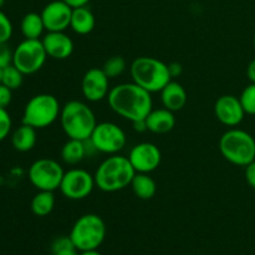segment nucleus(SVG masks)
I'll use <instances>...</instances> for the list:
<instances>
[{
    "label": "nucleus",
    "mask_w": 255,
    "mask_h": 255,
    "mask_svg": "<svg viewBox=\"0 0 255 255\" xmlns=\"http://www.w3.org/2000/svg\"><path fill=\"white\" fill-rule=\"evenodd\" d=\"M219 151L229 163L246 167L255 161V139L244 129L231 128L222 134Z\"/></svg>",
    "instance_id": "5"
},
{
    "label": "nucleus",
    "mask_w": 255,
    "mask_h": 255,
    "mask_svg": "<svg viewBox=\"0 0 255 255\" xmlns=\"http://www.w3.org/2000/svg\"><path fill=\"white\" fill-rule=\"evenodd\" d=\"M11 131V117L6 109H0V142L6 138Z\"/></svg>",
    "instance_id": "30"
},
{
    "label": "nucleus",
    "mask_w": 255,
    "mask_h": 255,
    "mask_svg": "<svg viewBox=\"0 0 255 255\" xmlns=\"http://www.w3.org/2000/svg\"><path fill=\"white\" fill-rule=\"evenodd\" d=\"M246 179L249 186L255 189V161L246 166Z\"/></svg>",
    "instance_id": "33"
},
{
    "label": "nucleus",
    "mask_w": 255,
    "mask_h": 255,
    "mask_svg": "<svg viewBox=\"0 0 255 255\" xmlns=\"http://www.w3.org/2000/svg\"><path fill=\"white\" fill-rule=\"evenodd\" d=\"M12 99V90L0 84V109H6Z\"/></svg>",
    "instance_id": "32"
},
{
    "label": "nucleus",
    "mask_w": 255,
    "mask_h": 255,
    "mask_svg": "<svg viewBox=\"0 0 255 255\" xmlns=\"http://www.w3.org/2000/svg\"><path fill=\"white\" fill-rule=\"evenodd\" d=\"M12 64V51L7 42H0V67H6Z\"/></svg>",
    "instance_id": "31"
},
{
    "label": "nucleus",
    "mask_w": 255,
    "mask_h": 255,
    "mask_svg": "<svg viewBox=\"0 0 255 255\" xmlns=\"http://www.w3.org/2000/svg\"><path fill=\"white\" fill-rule=\"evenodd\" d=\"M136 171L132 167L128 157L111 154L101 162L95 172L96 187L106 193H114L131 186Z\"/></svg>",
    "instance_id": "2"
},
{
    "label": "nucleus",
    "mask_w": 255,
    "mask_h": 255,
    "mask_svg": "<svg viewBox=\"0 0 255 255\" xmlns=\"http://www.w3.org/2000/svg\"><path fill=\"white\" fill-rule=\"evenodd\" d=\"M107 102L115 114L131 122L146 120L153 110L151 92L133 81L112 87L107 95Z\"/></svg>",
    "instance_id": "1"
},
{
    "label": "nucleus",
    "mask_w": 255,
    "mask_h": 255,
    "mask_svg": "<svg viewBox=\"0 0 255 255\" xmlns=\"http://www.w3.org/2000/svg\"><path fill=\"white\" fill-rule=\"evenodd\" d=\"M147 129L152 133L163 134L172 131L176 126V117L174 112L167 109H156L152 110L146 117Z\"/></svg>",
    "instance_id": "17"
},
{
    "label": "nucleus",
    "mask_w": 255,
    "mask_h": 255,
    "mask_svg": "<svg viewBox=\"0 0 255 255\" xmlns=\"http://www.w3.org/2000/svg\"><path fill=\"white\" fill-rule=\"evenodd\" d=\"M129 72L132 81L151 94L161 92L162 89L172 81L168 65L156 57H137L132 61Z\"/></svg>",
    "instance_id": "4"
},
{
    "label": "nucleus",
    "mask_w": 255,
    "mask_h": 255,
    "mask_svg": "<svg viewBox=\"0 0 255 255\" xmlns=\"http://www.w3.org/2000/svg\"><path fill=\"white\" fill-rule=\"evenodd\" d=\"M12 35V24L7 15L0 10V42H7Z\"/></svg>",
    "instance_id": "29"
},
{
    "label": "nucleus",
    "mask_w": 255,
    "mask_h": 255,
    "mask_svg": "<svg viewBox=\"0 0 255 255\" xmlns=\"http://www.w3.org/2000/svg\"><path fill=\"white\" fill-rule=\"evenodd\" d=\"M24 76L25 75L17 67H15L11 64L9 66L4 67V70H2L1 84L14 91V90H17L21 87L22 81H24Z\"/></svg>",
    "instance_id": "25"
},
{
    "label": "nucleus",
    "mask_w": 255,
    "mask_h": 255,
    "mask_svg": "<svg viewBox=\"0 0 255 255\" xmlns=\"http://www.w3.org/2000/svg\"><path fill=\"white\" fill-rule=\"evenodd\" d=\"M132 126H133V129L136 132H146V131H148V129H147L146 120H139V121L132 122Z\"/></svg>",
    "instance_id": "35"
},
{
    "label": "nucleus",
    "mask_w": 255,
    "mask_h": 255,
    "mask_svg": "<svg viewBox=\"0 0 255 255\" xmlns=\"http://www.w3.org/2000/svg\"><path fill=\"white\" fill-rule=\"evenodd\" d=\"M47 54L40 39H24L12 51V65L24 75H32L41 70Z\"/></svg>",
    "instance_id": "8"
},
{
    "label": "nucleus",
    "mask_w": 255,
    "mask_h": 255,
    "mask_svg": "<svg viewBox=\"0 0 255 255\" xmlns=\"http://www.w3.org/2000/svg\"><path fill=\"white\" fill-rule=\"evenodd\" d=\"M4 1H5V0H0V9H1V6L4 5Z\"/></svg>",
    "instance_id": "40"
},
{
    "label": "nucleus",
    "mask_w": 255,
    "mask_h": 255,
    "mask_svg": "<svg viewBox=\"0 0 255 255\" xmlns=\"http://www.w3.org/2000/svg\"><path fill=\"white\" fill-rule=\"evenodd\" d=\"M47 31H65L70 27L72 7L64 0H54L46 4L40 12Z\"/></svg>",
    "instance_id": "13"
},
{
    "label": "nucleus",
    "mask_w": 255,
    "mask_h": 255,
    "mask_svg": "<svg viewBox=\"0 0 255 255\" xmlns=\"http://www.w3.org/2000/svg\"><path fill=\"white\" fill-rule=\"evenodd\" d=\"M59 100L50 94H39L27 101L22 114V124L36 129L46 128L60 119Z\"/></svg>",
    "instance_id": "7"
},
{
    "label": "nucleus",
    "mask_w": 255,
    "mask_h": 255,
    "mask_svg": "<svg viewBox=\"0 0 255 255\" xmlns=\"http://www.w3.org/2000/svg\"><path fill=\"white\" fill-rule=\"evenodd\" d=\"M37 134L36 128L29 126V125L22 124L17 127L11 136V143L16 151L19 152H29L36 144Z\"/></svg>",
    "instance_id": "21"
},
{
    "label": "nucleus",
    "mask_w": 255,
    "mask_h": 255,
    "mask_svg": "<svg viewBox=\"0 0 255 255\" xmlns=\"http://www.w3.org/2000/svg\"><path fill=\"white\" fill-rule=\"evenodd\" d=\"M60 122L69 138L86 141L91 137L97 121L89 105L79 100H71L61 107Z\"/></svg>",
    "instance_id": "3"
},
{
    "label": "nucleus",
    "mask_w": 255,
    "mask_h": 255,
    "mask_svg": "<svg viewBox=\"0 0 255 255\" xmlns=\"http://www.w3.org/2000/svg\"><path fill=\"white\" fill-rule=\"evenodd\" d=\"M95 24H96V19H95V15L92 14L89 7L80 6L72 9L70 27L77 35L90 34L95 29Z\"/></svg>",
    "instance_id": "19"
},
{
    "label": "nucleus",
    "mask_w": 255,
    "mask_h": 255,
    "mask_svg": "<svg viewBox=\"0 0 255 255\" xmlns=\"http://www.w3.org/2000/svg\"><path fill=\"white\" fill-rule=\"evenodd\" d=\"M65 171L61 164L51 158L36 159L27 171L29 181L37 191L54 192L60 188Z\"/></svg>",
    "instance_id": "9"
},
{
    "label": "nucleus",
    "mask_w": 255,
    "mask_h": 255,
    "mask_svg": "<svg viewBox=\"0 0 255 255\" xmlns=\"http://www.w3.org/2000/svg\"><path fill=\"white\" fill-rule=\"evenodd\" d=\"M90 142L96 152L106 154H117L125 148L127 142L126 133L114 122H100L92 131Z\"/></svg>",
    "instance_id": "10"
},
{
    "label": "nucleus",
    "mask_w": 255,
    "mask_h": 255,
    "mask_svg": "<svg viewBox=\"0 0 255 255\" xmlns=\"http://www.w3.org/2000/svg\"><path fill=\"white\" fill-rule=\"evenodd\" d=\"M110 90V79L104 70L92 67L85 72L81 81V91L87 101L99 102L106 99Z\"/></svg>",
    "instance_id": "14"
},
{
    "label": "nucleus",
    "mask_w": 255,
    "mask_h": 255,
    "mask_svg": "<svg viewBox=\"0 0 255 255\" xmlns=\"http://www.w3.org/2000/svg\"><path fill=\"white\" fill-rule=\"evenodd\" d=\"M87 154H89L87 143L86 141H81V139L69 138L61 148L62 161L70 166H75V164L84 161Z\"/></svg>",
    "instance_id": "20"
},
{
    "label": "nucleus",
    "mask_w": 255,
    "mask_h": 255,
    "mask_svg": "<svg viewBox=\"0 0 255 255\" xmlns=\"http://www.w3.org/2000/svg\"><path fill=\"white\" fill-rule=\"evenodd\" d=\"M214 114L221 124L228 127H237L241 125L246 116L241 100L233 95H224L219 97L214 105Z\"/></svg>",
    "instance_id": "15"
},
{
    "label": "nucleus",
    "mask_w": 255,
    "mask_h": 255,
    "mask_svg": "<svg viewBox=\"0 0 255 255\" xmlns=\"http://www.w3.org/2000/svg\"><path fill=\"white\" fill-rule=\"evenodd\" d=\"M2 67H0V84H1V81H2Z\"/></svg>",
    "instance_id": "39"
},
{
    "label": "nucleus",
    "mask_w": 255,
    "mask_h": 255,
    "mask_svg": "<svg viewBox=\"0 0 255 255\" xmlns=\"http://www.w3.org/2000/svg\"><path fill=\"white\" fill-rule=\"evenodd\" d=\"M69 237L80 252L95 251L104 243L106 224L97 214H84L75 222Z\"/></svg>",
    "instance_id": "6"
},
{
    "label": "nucleus",
    "mask_w": 255,
    "mask_h": 255,
    "mask_svg": "<svg viewBox=\"0 0 255 255\" xmlns=\"http://www.w3.org/2000/svg\"><path fill=\"white\" fill-rule=\"evenodd\" d=\"M80 255H102L97 249L95 251H86V252H80Z\"/></svg>",
    "instance_id": "38"
},
{
    "label": "nucleus",
    "mask_w": 255,
    "mask_h": 255,
    "mask_svg": "<svg viewBox=\"0 0 255 255\" xmlns=\"http://www.w3.org/2000/svg\"><path fill=\"white\" fill-rule=\"evenodd\" d=\"M247 76L251 80V82L255 84V59L251 61V64L248 65V69H247Z\"/></svg>",
    "instance_id": "36"
},
{
    "label": "nucleus",
    "mask_w": 255,
    "mask_h": 255,
    "mask_svg": "<svg viewBox=\"0 0 255 255\" xmlns=\"http://www.w3.org/2000/svg\"><path fill=\"white\" fill-rule=\"evenodd\" d=\"M20 30L25 39H40L45 30L41 15L37 12H27L21 19Z\"/></svg>",
    "instance_id": "23"
},
{
    "label": "nucleus",
    "mask_w": 255,
    "mask_h": 255,
    "mask_svg": "<svg viewBox=\"0 0 255 255\" xmlns=\"http://www.w3.org/2000/svg\"><path fill=\"white\" fill-rule=\"evenodd\" d=\"M41 41L47 56L54 60H66L74 52V41L65 31H47Z\"/></svg>",
    "instance_id": "16"
},
{
    "label": "nucleus",
    "mask_w": 255,
    "mask_h": 255,
    "mask_svg": "<svg viewBox=\"0 0 255 255\" xmlns=\"http://www.w3.org/2000/svg\"><path fill=\"white\" fill-rule=\"evenodd\" d=\"M128 159L136 173H151L161 164L162 154L154 143L141 142L132 147Z\"/></svg>",
    "instance_id": "12"
},
{
    "label": "nucleus",
    "mask_w": 255,
    "mask_h": 255,
    "mask_svg": "<svg viewBox=\"0 0 255 255\" xmlns=\"http://www.w3.org/2000/svg\"><path fill=\"white\" fill-rule=\"evenodd\" d=\"M168 70L172 79L181 76L182 72H183V67H182V65L179 62H171V64H168Z\"/></svg>",
    "instance_id": "34"
},
{
    "label": "nucleus",
    "mask_w": 255,
    "mask_h": 255,
    "mask_svg": "<svg viewBox=\"0 0 255 255\" xmlns=\"http://www.w3.org/2000/svg\"><path fill=\"white\" fill-rule=\"evenodd\" d=\"M51 253L52 255H80V251L69 236H62L51 243Z\"/></svg>",
    "instance_id": "26"
},
{
    "label": "nucleus",
    "mask_w": 255,
    "mask_h": 255,
    "mask_svg": "<svg viewBox=\"0 0 255 255\" xmlns=\"http://www.w3.org/2000/svg\"><path fill=\"white\" fill-rule=\"evenodd\" d=\"M95 187V177L90 172L82 168H71L64 173L59 189L67 199L81 201L92 193Z\"/></svg>",
    "instance_id": "11"
},
{
    "label": "nucleus",
    "mask_w": 255,
    "mask_h": 255,
    "mask_svg": "<svg viewBox=\"0 0 255 255\" xmlns=\"http://www.w3.org/2000/svg\"><path fill=\"white\" fill-rule=\"evenodd\" d=\"M239 100H241L246 115H255V84L252 82L251 85H248L242 91Z\"/></svg>",
    "instance_id": "28"
},
{
    "label": "nucleus",
    "mask_w": 255,
    "mask_h": 255,
    "mask_svg": "<svg viewBox=\"0 0 255 255\" xmlns=\"http://www.w3.org/2000/svg\"><path fill=\"white\" fill-rule=\"evenodd\" d=\"M54 192L39 191L31 201V212L36 217H46L54 211Z\"/></svg>",
    "instance_id": "24"
},
{
    "label": "nucleus",
    "mask_w": 255,
    "mask_h": 255,
    "mask_svg": "<svg viewBox=\"0 0 255 255\" xmlns=\"http://www.w3.org/2000/svg\"><path fill=\"white\" fill-rule=\"evenodd\" d=\"M161 101L164 109L172 112L179 111L187 104L186 90L179 82H168L161 91Z\"/></svg>",
    "instance_id": "18"
},
{
    "label": "nucleus",
    "mask_w": 255,
    "mask_h": 255,
    "mask_svg": "<svg viewBox=\"0 0 255 255\" xmlns=\"http://www.w3.org/2000/svg\"><path fill=\"white\" fill-rule=\"evenodd\" d=\"M66 4H69L70 6L74 9V7H80V6H86L90 2V0H64Z\"/></svg>",
    "instance_id": "37"
},
{
    "label": "nucleus",
    "mask_w": 255,
    "mask_h": 255,
    "mask_svg": "<svg viewBox=\"0 0 255 255\" xmlns=\"http://www.w3.org/2000/svg\"><path fill=\"white\" fill-rule=\"evenodd\" d=\"M126 60L122 56H119V55L112 56L110 57L109 60H106L104 64V67H102V70H104V72L107 75L109 79H115V77L121 76V75L126 71Z\"/></svg>",
    "instance_id": "27"
},
{
    "label": "nucleus",
    "mask_w": 255,
    "mask_h": 255,
    "mask_svg": "<svg viewBox=\"0 0 255 255\" xmlns=\"http://www.w3.org/2000/svg\"><path fill=\"white\" fill-rule=\"evenodd\" d=\"M131 188L137 198L148 201L156 194L157 184L149 173H136L131 182Z\"/></svg>",
    "instance_id": "22"
},
{
    "label": "nucleus",
    "mask_w": 255,
    "mask_h": 255,
    "mask_svg": "<svg viewBox=\"0 0 255 255\" xmlns=\"http://www.w3.org/2000/svg\"><path fill=\"white\" fill-rule=\"evenodd\" d=\"M253 41H254V47H255V34H254V40H253Z\"/></svg>",
    "instance_id": "41"
}]
</instances>
